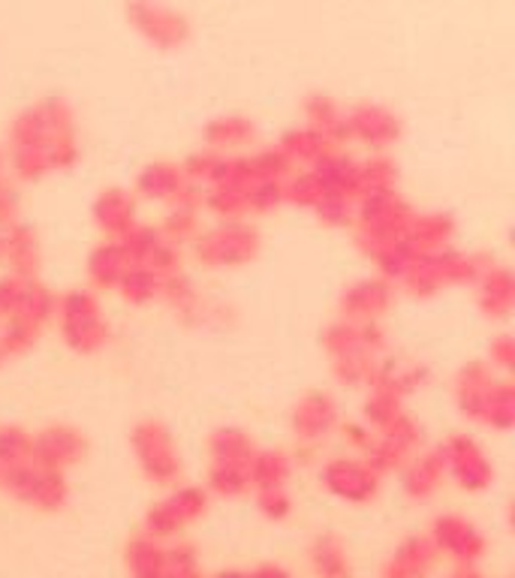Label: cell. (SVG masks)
I'll list each match as a JSON object with an SVG mask.
<instances>
[{"label":"cell","mask_w":515,"mask_h":578,"mask_svg":"<svg viewBox=\"0 0 515 578\" xmlns=\"http://www.w3.org/2000/svg\"><path fill=\"white\" fill-rule=\"evenodd\" d=\"M81 157V133L67 100L46 97L15 114L10 127V172L24 184H36L69 172Z\"/></svg>","instance_id":"obj_1"},{"label":"cell","mask_w":515,"mask_h":578,"mask_svg":"<svg viewBox=\"0 0 515 578\" xmlns=\"http://www.w3.org/2000/svg\"><path fill=\"white\" fill-rule=\"evenodd\" d=\"M416 215L410 205L404 203L398 187H383V190H365L355 199V241L368 257L386 248L392 241L404 236V229Z\"/></svg>","instance_id":"obj_2"},{"label":"cell","mask_w":515,"mask_h":578,"mask_svg":"<svg viewBox=\"0 0 515 578\" xmlns=\"http://www.w3.org/2000/svg\"><path fill=\"white\" fill-rule=\"evenodd\" d=\"M489 265H492V260L482 253H461V250L443 248L413 260L407 274L401 277V284L407 286V293L416 298H428V295H437L449 286L476 284Z\"/></svg>","instance_id":"obj_3"},{"label":"cell","mask_w":515,"mask_h":578,"mask_svg":"<svg viewBox=\"0 0 515 578\" xmlns=\"http://www.w3.org/2000/svg\"><path fill=\"white\" fill-rule=\"evenodd\" d=\"M55 323L64 343L79 356H94V352L106 350V343L112 338L100 298L91 290H69L61 295L55 307Z\"/></svg>","instance_id":"obj_4"},{"label":"cell","mask_w":515,"mask_h":578,"mask_svg":"<svg viewBox=\"0 0 515 578\" xmlns=\"http://www.w3.org/2000/svg\"><path fill=\"white\" fill-rule=\"evenodd\" d=\"M263 248L260 229L251 220H220L211 229H199L194 239L196 260L206 269H241L256 260Z\"/></svg>","instance_id":"obj_5"},{"label":"cell","mask_w":515,"mask_h":578,"mask_svg":"<svg viewBox=\"0 0 515 578\" xmlns=\"http://www.w3.org/2000/svg\"><path fill=\"white\" fill-rule=\"evenodd\" d=\"M133 452L142 467V473L154 486H175L182 477V452L172 440V432L157 419L136 422V428L130 434Z\"/></svg>","instance_id":"obj_6"},{"label":"cell","mask_w":515,"mask_h":578,"mask_svg":"<svg viewBox=\"0 0 515 578\" xmlns=\"http://www.w3.org/2000/svg\"><path fill=\"white\" fill-rule=\"evenodd\" d=\"M0 488H7L12 498L43 512H55L67 503V479L61 470H48L34 461L12 465L0 470Z\"/></svg>","instance_id":"obj_7"},{"label":"cell","mask_w":515,"mask_h":578,"mask_svg":"<svg viewBox=\"0 0 515 578\" xmlns=\"http://www.w3.org/2000/svg\"><path fill=\"white\" fill-rule=\"evenodd\" d=\"M136 193L149 203H194L202 205V193L206 187L187 182L182 172V163H169V160H157L142 166V172L136 175Z\"/></svg>","instance_id":"obj_8"},{"label":"cell","mask_w":515,"mask_h":578,"mask_svg":"<svg viewBox=\"0 0 515 578\" xmlns=\"http://www.w3.org/2000/svg\"><path fill=\"white\" fill-rule=\"evenodd\" d=\"M206 506L208 494L202 488H178V491H172L169 498L161 500L157 506H151L149 515H145V536H151V539L175 536L187 524H194L206 512Z\"/></svg>","instance_id":"obj_9"},{"label":"cell","mask_w":515,"mask_h":578,"mask_svg":"<svg viewBox=\"0 0 515 578\" xmlns=\"http://www.w3.org/2000/svg\"><path fill=\"white\" fill-rule=\"evenodd\" d=\"M443 465H447V477H452L464 491H482L492 486L494 467L489 461V455L480 443L468 437V434H456L449 437L443 446Z\"/></svg>","instance_id":"obj_10"},{"label":"cell","mask_w":515,"mask_h":578,"mask_svg":"<svg viewBox=\"0 0 515 578\" xmlns=\"http://www.w3.org/2000/svg\"><path fill=\"white\" fill-rule=\"evenodd\" d=\"M419 446H423V425L410 419L407 413H401L398 419L383 428L380 437H374L371 449L365 452V461L371 470H377L383 477V473L404 465Z\"/></svg>","instance_id":"obj_11"},{"label":"cell","mask_w":515,"mask_h":578,"mask_svg":"<svg viewBox=\"0 0 515 578\" xmlns=\"http://www.w3.org/2000/svg\"><path fill=\"white\" fill-rule=\"evenodd\" d=\"M343 124L350 142H362L371 151H383L401 139V118L377 102H355L343 109Z\"/></svg>","instance_id":"obj_12"},{"label":"cell","mask_w":515,"mask_h":578,"mask_svg":"<svg viewBox=\"0 0 515 578\" xmlns=\"http://www.w3.org/2000/svg\"><path fill=\"white\" fill-rule=\"evenodd\" d=\"M161 298L172 307V314L182 319L184 326H215V323H227V307L208 302L206 295L196 290L194 281L182 272L163 277Z\"/></svg>","instance_id":"obj_13"},{"label":"cell","mask_w":515,"mask_h":578,"mask_svg":"<svg viewBox=\"0 0 515 578\" xmlns=\"http://www.w3.org/2000/svg\"><path fill=\"white\" fill-rule=\"evenodd\" d=\"M85 452H88V440L73 425H48L31 437V461L48 470L64 473L67 467L79 465Z\"/></svg>","instance_id":"obj_14"},{"label":"cell","mask_w":515,"mask_h":578,"mask_svg":"<svg viewBox=\"0 0 515 578\" xmlns=\"http://www.w3.org/2000/svg\"><path fill=\"white\" fill-rule=\"evenodd\" d=\"M130 22L136 24L139 34L149 36L161 48H178L190 34V24L182 12L169 10L157 0H130Z\"/></svg>","instance_id":"obj_15"},{"label":"cell","mask_w":515,"mask_h":578,"mask_svg":"<svg viewBox=\"0 0 515 578\" xmlns=\"http://www.w3.org/2000/svg\"><path fill=\"white\" fill-rule=\"evenodd\" d=\"M320 479L335 498L347 500V503H368L377 498L380 491V473L359 458H335L322 467Z\"/></svg>","instance_id":"obj_16"},{"label":"cell","mask_w":515,"mask_h":578,"mask_svg":"<svg viewBox=\"0 0 515 578\" xmlns=\"http://www.w3.org/2000/svg\"><path fill=\"white\" fill-rule=\"evenodd\" d=\"M124 244L127 257L133 265H149L163 277L182 272V253H178V244H172L166 236L161 232V227H142L130 229L124 239H118Z\"/></svg>","instance_id":"obj_17"},{"label":"cell","mask_w":515,"mask_h":578,"mask_svg":"<svg viewBox=\"0 0 515 578\" xmlns=\"http://www.w3.org/2000/svg\"><path fill=\"white\" fill-rule=\"evenodd\" d=\"M338 428V401L322 389H310L293 407V432L298 443L320 446Z\"/></svg>","instance_id":"obj_18"},{"label":"cell","mask_w":515,"mask_h":578,"mask_svg":"<svg viewBox=\"0 0 515 578\" xmlns=\"http://www.w3.org/2000/svg\"><path fill=\"white\" fill-rule=\"evenodd\" d=\"M431 543L437 552H447L456 557L461 567L476 564L485 555V536L476 531V524L461 519V515H440L431 527Z\"/></svg>","instance_id":"obj_19"},{"label":"cell","mask_w":515,"mask_h":578,"mask_svg":"<svg viewBox=\"0 0 515 578\" xmlns=\"http://www.w3.org/2000/svg\"><path fill=\"white\" fill-rule=\"evenodd\" d=\"M392 298H395L392 281L380 277V274L377 277H362V281H355L343 290L341 319H353V323L380 319L392 307Z\"/></svg>","instance_id":"obj_20"},{"label":"cell","mask_w":515,"mask_h":578,"mask_svg":"<svg viewBox=\"0 0 515 578\" xmlns=\"http://www.w3.org/2000/svg\"><path fill=\"white\" fill-rule=\"evenodd\" d=\"M94 223L106 239H124L130 229L139 227L136 196L124 187H109L94 199Z\"/></svg>","instance_id":"obj_21"},{"label":"cell","mask_w":515,"mask_h":578,"mask_svg":"<svg viewBox=\"0 0 515 578\" xmlns=\"http://www.w3.org/2000/svg\"><path fill=\"white\" fill-rule=\"evenodd\" d=\"M456 236V220L452 215H443V211H425V215H413L407 229H404V244L410 248V253L419 260V257H428V253H437V250L449 248V241Z\"/></svg>","instance_id":"obj_22"},{"label":"cell","mask_w":515,"mask_h":578,"mask_svg":"<svg viewBox=\"0 0 515 578\" xmlns=\"http://www.w3.org/2000/svg\"><path fill=\"white\" fill-rule=\"evenodd\" d=\"M473 286H476V302H480V310L485 317L506 319L513 314L515 281H513V272H509L506 265L492 262V265L480 274V281Z\"/></svg>","instance_id":"obj_23"},{"label":"cell","mask_w":515,"mask_h":578,"mask_svg":"<svg viewBox=\"0 0 515 578\" xmlns=\"http://www.w3.org/2000/svg\"><path fill=\"white\" fill-rule=\"evenodd\" d=\"M320 184L326 187V193L332 196H347V199H359V160H353L350 154H343L341 148H332L329 154H322L317 163L308 166Z\"/></svg>","instance_id":"obj_24"},{"label":"cell","mask_w":515,"mask_h":578,"mask_svg":"<svg viewBox=\"0 0 515 578\" xmlns=\"http://www.w3.org/2000/svg\"><path fill=\"white\" fill-rule=\"evenodd\" d=\"M40 260H43V253H40V239H36L34 227L19 220L10 229H3V262L10 265V274L36 277Z\"/></svg>","instance_id":"obj_25"},{"label":"cell","mask_w":515,"mask_h":578,"mask_svg":"<svg viewBox=\"0 0 515 578\" xmlns=\"http://www.w3.org/2000/svg\"><path fill=\"white\" fill-rule=\"evenodd\" d=\"M256 139V124H253L248 114H220V118H211L202 130V148H211V151H239V148H248Z\"/></svg>","instance_id":"obj_26"},{"label":"cell","mask_w":515,"mask_h":578,"mask_svg":"<svg viewBox=\"0 0 515 578\" xmlns=\"http://www.w3.org/2000/svg\"><path fill=\"white\" fill-rule=\"evenodd\" d=\"M437 548L428 536H410L395 548L383 578H425L435 564Z\"/></svg>","instance_id":"obj_27"},{"label":"cell","mask_w":515,"mask_h":578,"mask_svg":"<svg viewBox=\"0 0 515 578\" xmlns=\"http://www.w3.org/2000/svg\"><path fill=\"white\" fill-rule=\"evenodd\" d=\"M494 380V371L485 362H468L458 371L456 380V404L461 416L480 422L482 404H485V392Z\"/></svg>","instance_id":"obj_28"},{"label":"cell","mask_w":515,"mask_h":578,"mask_svg":"<svg viewBox=\"0 0 515 578\" xmlns=\"http://www.w3.org/2000/svg\"><path fill=\"white\" fill-rule=\"evenodd\" d=\"M127 269H130V257L118 239L97 244L88 257V281L94 290H114Z\"/></svg>","instance_id":"obj_29"},{"label":"cell","mask_w":515,"mask_h":578,"mask_svg":"<svg viewBox=\"0 0 515 578\" xmlns=\"http://www.w3.org/2000/svg\"><path fill=\"white\" fill-rule=\"evenodd\" d=\"M447 477V465H443V452H440V446L431 449V452L416 455L407 461L404 467V491L410 494V498H431L440 482Z\"/></svg>","instance_id":"obj_30"},{"label":"cell","mask_w":515,"mask_h":578,"mask_svg":"<svg viewBox=\"0 0 515 578\" xmlns=\"http://www.w3.org/2000/svg\"><path fill=\"white\" fill-rule=\"evenodd\" d=\"M425 383H428V368L425 364L404 362V359H380L377 371H374V383L371 385L390 389L392 395H398L404 401L416 389H423Z\"/></svg>","instance_id":"obj_31"},{"label":"cell","mask_w":515,"mask_h":578,"mask_svg":"<svg viewBox=\"0 0 515 578\" xmlns=\"http://www.w3.org/2000/svg\"><path fill=\"white\" fill-rule=\"evenodd\" d=\"M208 452H211V465L251 467L256 443L244 428H218L208 437Z\"/></svg>","instance_id":"obj_32"},{"label":"cell","mask_w":515,"mask_h":578,"mask_svg":"<svg viewBox=\"0 0 515 578\" xmlns=\"http://www.w3.org/2000/svg\"><path fill=\"white\" fill-rule=\"evenodd\" d=\"M332 148H338L329 137H322L320 130H314V127H296V130H289L281 139V151H284L286 157L293 166H310V163H317L322 154H329Z\"/></svg>","instance_id":"obj_33"},{"label":"cell","mask_w":515,"mask_h":578,"mask_svg":"<svg viewBox=\"0 0 515 578\" xmlns=\"http://www.w3.org/2000/svg\"><path fill=\"white\" fill-rule=\"evenodd\" d=\"M305 118H308V127L320 130L322 137H329L335 145H347L350 137H347V124H343V109L332 97L326 94H310L305 100Z\"/></svg>","instance_id":"obj_34"},{"label":"cell","mask_w":515,"mask_h":578,"mask_svg":"<svg viewBox=\"0 0 515 578\" xmlns=\"http://www.w3.org/2000/svg\"><path fill=\"white\" fill-rule=\"evenodd\" d=\"M480 422L494 428V432H509L515 425V392L506 377H494L492 385H489Z\"/></svg>","instance_id":"obj_35"},{"label":"cell","mask_w":515,"mask_h":578,"mask_svg":"<svg viewBox=\"0 0 515 578\" xmlns=\"http://www.w3.org/2000/svg\"><path fill=\"white\" fill-rule=\"evenodd\" d=\"M293 461L286 452H275V449H256L251 467H248V477H251L253 491H277L286 488Z\"/></svg>","instance_id":"obj_36"},{"label":"cell","mask_w":515,"mask_h":578,"mask_svg":"<svg viewBox=\"0 0 515 578\" xmlns=\"http://www.w3.org/2000/svg\"><path fill=\"white\" fill-rule=\"evenodd\" d=\"M124 302L130 305H151V302H157L161 298L163 290V274H157L149 265H133L130 262V269L121 274V281L114 286Z\"/></svg>","instance_id":"obj_37"},{"label":"cell","mask_w":515,"mask_h":578,"mask_svg":"<svg viewBox=\"0 0 515 578\" xmlns=\"http://www.w3.org/2000/svg\"><path fill=\"white\" fill-rule=\"evenodd\" d=\"M310 564L320 578H350V557L335 533H320L310 545Z\"/></svg>","instance_id":"obj_38"},{"label":"cell","mask_w":515,"mask_h":578,"mask_svg":"<svg viewBox=\"0 0 515 578\" xmlns=\"http://www.w3.org/2000/svg\"><path fill=\"white\" fill-rule=\"evenodd\" d=\"M182 172L187 182L199 184V187H211L229 178V157L211 148H199L182 163Z\"/></svg>","instance_id":"obj_39"},{"label":"cell","mask_w":515,"mask_h":578,"mask_svg":"<svg viewBox=\"0 0 515 578\" xmlns=\"http://www.w3.org/2000/svg\"><path fill=\"white\" fill-rule=\"evenodd\" d=\"M127 567H130V578H166V552L157 545V539L136 536L127 545Z\"/></svg>","instance_id":"obj_40"},{"label":"cell","mask_w":515,"mask_h":578,"mask_svg":"<svg viewBox=\"0 0 515 578\" xmlns=\"http://www.w3.org/2000/svg\"><path fill=\"white\" fill-rule=\"evenodd\" d=\"M380 356L368 350L347 352V356H335L332 359V374L341 385L350 389H362V385L374 383V371H377Z\"/></svg>","instance_id":"obj_41"},{"label":"cell","mask_w":515,"mask_h":578,"mask_svg":"<svg viewBox=\"0 0 515 578\" xmlns=\"http://www.w3.org/2000/svg\"><path fill=\"white\" fill-rule=\"evenodd\" d=\"M199 208H202V205H194V203L169 205L166 220H163V227H161L163 236H166L172 244L194 241L196 232H199Z\"/></svg>","instance_id":"obj_42"},{"label":"cell","mask_w":515,"mask_h":578,"mask_svg":"<svg viewBox=\"0 0 515 578\" xmlns=\"http://www.w3.org/2000/svg\"><path fill=\"white\" fill-rule=\"evenodd\" d=\"M362 413H365L368 428H380V432H383L386 425H392V422L398 419L404 410H401V397L392 395L390 389L371 385V395H368Z\"/></svg>","instance_id":"obj_43"},{"label":"cell","mask_w":515,"mask_h":578,"mask_svg":"<svg viewBox=\"0 0 515 578\" xmlns=\"http://www.w3.org/2000/svg\"><path fill=\"white\" fill-rule=\"evenodd\" d=\"M359 187L365 190H383V187H398V166L386 154H374L365 163H359ZM359 193V196H362Z\"/></svg>","instance_id":"obj_44"},{"label":"cell","mask_w":515,"mask_h":578,"mask_svg":"<svg viewBox=\"0 0 515 578\" xmlns=\"http://www.w3.org/2000/svg\"><path fill=\"white\" fill-rule=\"evenodd\" d=\"M31 437L22 425H0V470L31 461Z\"/></svg>","instance_id":"obj_45"},{"label":"cell","mask_w":515,"mask_h":578,"mask_svg":"<svg viewBox=\"0 0 515 578\" xmlns=\"http://www.w3.org/2000/svg\"><path fill=\"white\" fill-rule=\"evenodd\" d=\"M208 488L220 494V498H239L251 488V477L248 467L239 465H211L208 470Z\"/></svg>","instance_id":"obj_46"},{"label":"cell","mask_w":515,"mask_h":578,"mask_svg":"<svg viewBox=\"0 0 515 578\" xmlns=\"http://www.w3.org/2000/svg\"><path fill=\"white\" fill-rule=\"evenodd\" d=\"M286 203L284 182H253L248 184V215H272Z\"/></svg>","instance_id":"obj_47"},{"label":"cell","mask_w":515,"mask_h":578,"mask_svg":"<svg viewBox=\"0 0 515 578\" xmlns=\"http://www.w3.org/2000/svg\"><path fill=\"white\" fill-rule=\"evenodd\" d=\"M314 215L320 223L335 229H347L353 227V217H355V199H347V196H322L320 203L314 205Z\"/></svg>","instance_id":"obj_48"},{"label":"cell","mask_w":515,"mask_h":578,"mask_svg":"<svg viewBox=\"0 0 515 578\" xmlns=\"http://www.w3.org/2000/svg\"><path fill=\"white\" fill-rule=\"evenodd\" d=\"M166 578H202V569L190 545H178L166 552Z\"/></svg>","instance_id":"obj_49"},{"label":"cell","mask_w":515,"mask_h":578,"mask_svg":"<svg viewBox=\"0 0 515 578\" xmlns=\"http://www.w3.org/2000/svg\"><path fill=\"white\" fill-rule=\"evenodd\" d=\"M24 284H28V277H19V274H3L0 277V319L10 317L12 310L19 307Z\"/></svg>","instance_id":"obj_50"},{"label":"cell","mask_w":515,"mask_h":578,"mask_svg":"<svg viewBox=\"0 0 515 578\" xmlns=\"http://www.w3.org/2000/svg\"><path fill=\"white\" fill-rule=\"evenodd\" d=\"M19 215H22L19 190H15L10 182H3L0 184V232L10 229L12 223H19Z\"/></svg>","instance_id":"obj_51"},{"label":"cell","mask_w":515,"mask_h":578,"mask_svg":"<svg viewBox=\"0 0 515 578\" xmlns=\"http://www.w3.org/2000/svg\"><path fill=\"white\" fill-rule=\"evenodd\" d=\"M515 362V343L509 335H497L492 340V347H489V368L492 371H509Z\"/></svg>","instance_id":"obj_52"},{"label":"cell","mask_w":515,"mask_h":578,"mask_svg":"<svg viewBox=\"0 0 515 578\" xmlns=\"http://www.w3.org/2000/svg\"><path fill=\"white\" fill-rule=\"evenodd\" d=\"M256 503H260V510H263L265 519H286L289 515V498H286L284 488H277V491H256Z\"/></svg>","instance_id":"obj_53"},{"label":"cell","mask_w":515,"mask_h":578,"mask_svg":"<svg viewBox=\"0 0 515 578\" xmlns=\"http://www.w3.org/2000/svg\"><path fill=\"white\" fill-rule=\"evenodd\" d=\"M343 440L355 446L359 452L365 455L371 449V443H374V434L368 425H359V422H350V425H343Z\"/></svg>","instance_id":"obj_54"},{"label":"cell","mask_w":515,"mask_h":578,"mask_svg":"<svg viewBox=\"0 0 515 578\" xmlns=\"http://www.w3.org/2000/svg\"><path fill=\"white\" fill-rule=\"evenodd\" d=\"M248 576L251 578H293L284 567H277V564H263V567H256L253 572H248Z\"/></svg>","instance_id":"obj_55"},{"label":"cell","mask_w":515,"mask_h":578,"mask_svg":"<svg viewBox=\"0 0 515 578\" xmlns=\"http://www.w3.org/2000/svg\"><path fill=\"white\" fill-rule=\"evenodd\" d=\"M449 578H482L480 572H476V569H470V567H458L456 572H452V576Z\"/></svg>","instance_id":"obj_56"},{"label":"cell","mask_w":515,"mask_h":578,"mask_svg":"<svg viewBox=\"0 0 515 578\" xmlns=\"http://www.w3.org/2000/svg\"><path fill=\"white\" fill-rule=\"evenodd\" d=\"M215 578H251L248 572H239V569H227V572H218Z\"/></svg>","instance_id":"obj_57"},{"label":"cell","mask_w":515,"mask_h":578,"mask_svg":"<svg viewBox=\"0 0 515 578\" xmlns=\"http://www.w3.org/2000/svg\"><path fill=\"white\" fill-rule=\"evenodd\" d=\"M7 182V160H3V154H0V184Z\"/></svg>","instance_id":"obj_58"},{"label":"cell","mask_w":515,"mask_h":578,"mask_svg":"<svg viewBox=\"0 0 515 578\" xmlns=\"http://www.w3.org/2000/svg\"><path fill=\"white\" fill-rule=\"evenodd\" d=\"M0 262H3V232H0Z\"/></svg>","instance_id":"obj_59"},{"label":"cell","mask_w":515,"mask_h":578,"mask_svg":"<svg viewBox=\"0 0 515 578\" xmlns=\"http://www.w3.org/2000/svg\"><path fill=\"white\" fill-rule=\"evenodd\" d=\"M7 362H10V359H7V356H3V350H0V368H3Z\"/></svg>","instance_id":"obj_60"}]
</instances>
